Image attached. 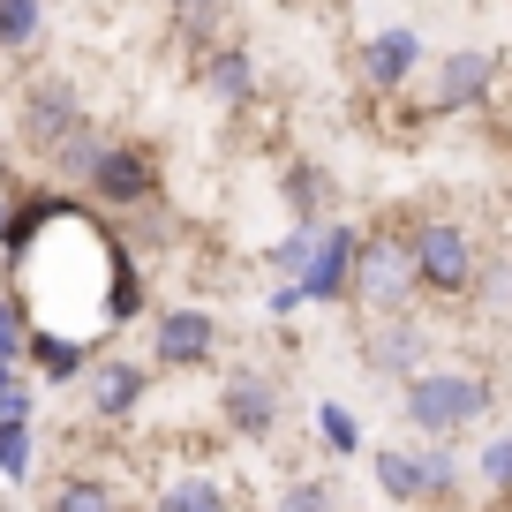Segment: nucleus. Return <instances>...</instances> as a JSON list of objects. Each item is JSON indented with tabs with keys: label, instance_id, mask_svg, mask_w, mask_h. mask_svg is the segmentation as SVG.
I'll return each instance as SVG.
<instances>
[{
	"label": "nucleus",
	"instance_id": "f257e3e1",
	"mask_svg": "<svg viewBox=\"0 0 512 512\" xmlns=\"http://www.w3.org/2000/svg\"><path fill=\"white\" fill-rule=\"evenodd\" d=\"M400 415L415 422L422 437H460L467 422L490 415V377H475V369H415V377H400Z\"/></svg>",
	"mask_w": 512,
	"mask_h": 512
},
{
	"label": "nucleus",
	"instance_id": "f03ea898",
	"mask_svg": "<svg viewBox=\"0 0 512 512\" xmlns=\"http://www.w3.org/2000/svg\"><path fill=\"white\" fill-rule=\"evenodd\" d=\"M407 249H415V287L422 294H437V302L475 294L482 264H475V241H467L460 219H422L415 234H407Z\"/></svg>",
	"mask_w": 512,
	"mask_h": 512
},
{
	"label": "nucleus",
	"instance_id": "7ed1b4c3",
	"mask_svg": "<svg viewBox=\"0 0 512 512\" xmlns=\"http://www.w3.org/2000/svg\"><path fill=\"white\" fill-rule=\"evenodd\" d=\"M354 294L369 309H407V294H415V249H407L400 226L354 241Z\"/></svg>",
	"mask_w": 512,
	"mask_h": 512
},
{
	"label": "nucleus",
	"instance_id": "20e7f679",
	"mask_svg": "<svg viewBox=\"0 0 512 512\" xmlns=\"http://www.w3.org/2000/svg\"><path fill=\"white\" fill-rule=\"evenodd\" d=\"M98 204H151L159 196V151L151 144H98L83 166Z\"/></svg>",
	"mask_w": 512,
	"mask_h": 512
},
{
	"label": "nucleus",
	"instance_id": "39448f33",
	"mask_svg": "<svg viewBox=\"0 0 512 512\" xmlns=\"http://www.w3.org/2000/svg\"><path fill=\"white\" fill-rule=\"evenodd\" d=\"M354 226L347 219H317V241H309V256H302V294L309 302H347L354 294Z\"/></svg>",
	"mask_w": 512,
	"mask_h": 512
},
{
	"label": "nucleus",
	"instance_id": "423d86ee",
	"mask_svg": "<svg viewBox=\"0 0 512 512\" xmlns=\"http://www.w3.org/2000/svg\"><path fill=\"white\" fill-rule=\"evenodd\" d=\"M362 362H369V377H415V369L430 362V332H422V317H407V309H377V332L362 339Z\"/></svg>",
	"mask_w": 512,
	"mask_h": 512
},
{
	"label": "nucleus",
	"instance_id": "0eeeda50",
	"mask_svg": "<svg viewBox=\"0 0 512 512\" xmlns=\"http://www.w3.org/2000/svg\"><path fill=\"white\" fill-rule=\"evenodd\" d=\"M83 128V106H76V83L61 76H38L31 91H23V136H31L38 151H61L68 136Z\"/></svg>",
	"mask_w": 512,
	"mask_h": 512
},
{
	"label": "nucleus",
	"instance_id": "6e6552de",
	"mask_svg": "<svg viewBox=\"0 0 512 512\" xmlns=\"http://www.w3.org/2000/svg\"><path fill=\"white\" fill-rule=\"evenodd\" d=\"M151 347H159L166 369H196V362H211V347H219V317H211V309H159Z\"/></svg>",
	"mask_w": 512,
	"mask_h": 512
},
{
	"label": "nucleus",
	"instance_id": "1a4fd4ad",
	"mask_svg": "<svg viewBox=\"0 0 512 512\" xmlns=\"http://www.w3.org/2000/svg\"><path fill=\"white\" fill-rule=\"evenodd\" d=\"M497 83V53L490 46H452L445 61H437V106L460 113V106H482Z\"/></svg>",
	"mask_w": 512,
	"mask_h": 512
},
{
	"label": "nucleus",
	"instance_id": "9d476101",
	"mask_svg": "<svg viewBox=\"0 0 512 512\" xmlns=\"http://www.w3.org/2000/svg\"><path fill=\"white\" fill-rule=\"evenodd\" d=\"M219 422L234 437H272L279 430V384L272 377H234L219 392Z\"/></svg>",
	"mask_w": 512,
	"mask_h": 512
},
{
	"label": "nucleus",
	"instance_id": "9b49d317",
	"mask_svg": "<svg viewBox=\"0 0 512 512\" xmlns=\"http://www.w3.org/2000/svg\"><path fill=\"white\" fill-rule=\"evenodd\" d=\"M415 68H422V31H407V23H392V31H377L362 46V76L377 83V91H400Z\"/></svg>",
	"mask_w": 512,
	"mask_h": 512
},
{
	"label": "nucleus",
	"instance_id": "f8f14e48",
	"mask_svg": "<svg viewBox=\"0 0 512 512\" xmlns=\"http://www.w3.org/2000/svg\"><path fill=\"white\" fill-rule=\"evenodd\" d=\"M83 384H91V407L106 422L136 415V400H144V369L136 362H83Z\"/></svg>",
	"mask_w": 512,
	"mask_h": 512
},
{
	"label": "nucleus",
	"instance_id": "ddd939ff",
	"mask_svg": "<svg viewBox=\"0 0 512 512\" xmlns=\"http://www.w3.org/2000/svg\"><path fill=\"white\" fill-rule=\"evenodd\" d=\"M204 83H211L219 106H249V98H256V61L241 46H219V53H211V68H204Z\"/></svg>",
	"mask_w": 512,
	"mask_h": 512
},
{
	"label": "nucleus",
	"instance_id": "4468645a",
	"mask_svg": "<svg viewBox=\"0 0 512 512\" xmlns=\"http://www.w3.org/2000/svg\"><path fill=\"white\" fill-rule=\"evenodd\" d=\"M279 189H287L294 219H324V204H332V174H324L317 159H294V166H279Z\"/></svg>",
	"mask_w": 512,
	"mask_h": 512
},
{
	"label": "nucleus",
	"instance_id": "2eb2a0df",
	"mask_svg": "<svg viewBox=\"0 0 512 512\" xmlns=\"http://www.w3.org/2000/svg\"><path fill=\"white\" fill-rule=\"evenodd\" d=\"M46 31V0H0V53H31Z\"/></svg>",
	"mask_w": 512,
	"mask_h": 512
},
{
	"label": "nucleus",
	"instance_id": "dca6fc26",
	"mask_svg": "<svg viewBox=\"0 0 512 512\" xmlns=\"http://www.w3.org/2000/svg\"><path fill=\"white\" fill-rule=\"evenodd\" d=\"M377 490L400 497V505H415V497H422V460H415V452H400V445L377 452Z\"/></svg>",
	"mask_w": 512,
	"mask_h": 512
},
{
	"label": "nucleus",
	"instance_id": "f3484780",
	"mask_svg": "<svg viewBox=\"0 0 512 512\" xmlns=\"http://www.w3.org/2000/svg\"><path fill=\"white\" fill-rule=\"evenodd\" d=\"M23 354H38V369H46V377H83V347H76V339H61V332L23 339Z\"/></svg>",
	"mask_w": 512,
	"mask_h": 512
},
{
	"label": "nucleus",
	"instance_id": "a211bd4d",
	"mask_svg": "<svg viewBox=\"0 0 512 512\" xmlns=\"http://www.w3.org/2000/svg\"><path fill=\"white\" fill-rule=\"evenodd\" d=\"M0 475L8 482L31 475V415H0Z\"/></svg>",
	"mask_w": 512,
	"mask_h": 512
},
{
	"label": "nucleus",
	"instance_id": "6ab92c4d",
	"mask_svg": "<svg viewBox=\"0 0 512 512\" xmlns=\"http://www.w3.org/2000/svg\"><path fill=\"white\" fill-rule=\"evenodd\" d=\"M415 460H422V497H460V460H452L445 437L430 452H415Z\"/></svg>",
	"mask_w": 512,
	"mask_h": 512
},
{
	"label": "nucleus",
	"instance_id": "aec40b11",
	"mask_svg": "<svg viewBox=\"0 0 512 512\" xmlns=\"http://www.w3.org/2000/svg\"><path fill=\"white\" fill-rule=\"evenodd\" d=\"M159 505H166V512H219V505H226V490L196 475V482H166V490H159Z\"/></svg>",
	"mask_w": 512,
	"mask_h": 512
},
{
	"label": "nucleus",
	"instance_id": "412c9836",
	"mask_svg": "<svg viewBox=\"0 0 512 512\" xmlns=\"http://www.w3.org/2000/svg\"><path fill=\"white\" fill-rule=\"evenodd\" d=\"M475 475H482L490 497H512V437H490V452L475 460Z\"/></svg>",
	"mask_w": 512,
	"mask_h": 512
},
{
	"label": "nucleus",
	"instance_id": "4be33fe9",
	"mask_svg": "<svg viewBox=\"0 0 512 512\" xmlns=\"http://www.w3.org/2000/svg\"><path fill=\"white\" fill-rule=\"evenodd\" d=\"M317 430H324V445H332V452H354V445H362V422H354L339 400H324V407H317Z\"/></svg>",
	"mask_w": 512,
	"mask_h": 512
},
{
	"label": "nucleus",
	"instance_id": "5701e85b",
	"mask_svg": "<svg viewBox=\"0 0 512 512\" xmlns=\"http://www.w3.org/2000/svg\"><path fill=\"white\" fill-rule=\"evenodd\" d=\"M309 241H317V219H302V226H294V234H287V241H279V249H272V264H279V272H302Z\"/></svg>",
	"mask_w": 512,
	"mask_h": 512
},
{
	"label": "nucleus",
	"instance_id": "b1692460",
	"mask_svg": "<svg viewBox=\"0 0 512 512\" xmlns=\"http://www.w3.org/2000/svg\"><path fill=\"white\" fill-rule=\"evenodd\" d=\"M53 505L91 512V505H113V490H106V482H61V490H53Z\"/></svg>",
	"mask_w": 512,
	"mask_h": 512
},
{
	"label": "nucleus",
	"instance_id": "393cba45",
	"mask_svg": "<svg viewBox=\"0 0 512 512\" xmlns=\"http://www.w3.org/2000/svg\"><path fill=\"white\" fill-rule=\"evenodd\" d=\"M23 339H31V332H23V309H16V302H0V362H8V369H16Z\"/></svg>",
	"mask_w": 512,
	"mask_h": 512
},
{
	"label": "nucleus",
	"instance_id": "a878e982",
	"mask_svg": "<svg viewBox=\"0 0 512 512\" xmlns=\"http://www.w3.org/2000/svg\"><path fill=\"white\" fill-rule=\"evenodd\" d=\"M0 415H31V392L16 384V369L0 362Z\"/></svg>",
	"mask_w": 512,
	"mask_h": 512
},
{
	"label": "nucleus",
	"instance_id": "bb28decb",
	"mask_svg": "<svg viewBox=\"0 0 512 512\" xmlns=\"http://www.w3.org/2000/svg\"><path fill=\"white\" fill-rule=\"evenodd\" d=\"M279 505H332V482H287Z\"/></svg>",
	"mask_w": 512,
	"mask_h": 512
},
{
	"label": "nucleus",
	"instance_id": "cd10ccee",
	"mask_svg": "<svg viewBox=\"0 0 512 512\" xmlns=\"http://www.w3.org/2000/svg\"><path fill=\"white\" fill-rule=\"evenodd\" d=\"M302 302H309V294H302V279H294V287H272V317H294Z\"/></svg>",
	"mask_w": 512,
	"mask_h": 512
},
{
	"label": "nucleus",
	"instance_id": "c85d7f7f",
	"mask_svg": "<svg viewBox=\"0 0 512 512\" xmlns=\"http://www.w3.org/2000/svg\"><path fill=\"white\" fill-rule=\"evenodd\" d=\"M0 219H8V211H0Z\"/></svg>",
	"mask_w": 512,
	"mask_h": 512
}]
</instances>
